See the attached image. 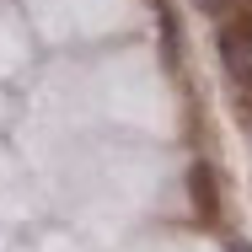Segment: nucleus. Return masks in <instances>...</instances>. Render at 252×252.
Here are the masks:
<instances>
[{
	"instance_id": "3",
	"label": "nucleus",
	"mask_w": 252,
	"mask_h": 252,
	"mask_svg": "<svg viewBox=\"0 0 252 252\" xmlns=\"http://www.w3.org/2000/svg\"><path fill=\"white\" fill-rule=\"evenodd\" d=\"M193 5H199V11H209V16H220V11H225V0H193Z\"/></svg>"
},
{
	"instance_id": "4",
	"label": "nucleus",
	"mask_w": 252,
	"mask_h": 252,
	"mask_svg": "<svg viewBox=\"0 0 252 252\" xmlns=\"http://www.w3.org/2000/svg\"><path fill=\"white\" fill-rule=\"evenodd\" d=\"M231 252H252V247H242V242H236V247H231Z\"/></svg>"
},
{
	"instance_id": "2",
	"label": "nucleus",
	"mask_w": 252,
	"mask_h": 252,
	"mask_svg": "<svg viewBox=\"0 0 252 252\" xmlns=\"http://www.w3.org/2000/svg\"><path fill=\"white\" fill-rule=\"evenodd\" d=\"M188 193H193V215L209 225V220L220 215V199H215V166H209V161H193V166H188Z\"/></svg>"
},
{
	"instance_id": "1",
	"label": "nucleus",
	"mask_w": 252,
	"mask_h": 252,
	"mask_svg": "<svg viewBox=\"0 0 252 252\" xmlns=\"http://www.w3.org/2000/svg\"><path fill=\"white\" fill-rule=\"evenodd\" d=\"M220 59L236 86H252V16H236L220 27Z\"/></svg>"
}]
</instances>
